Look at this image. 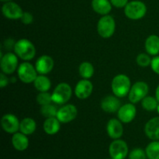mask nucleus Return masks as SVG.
Masks as SVG:
<instances>
[{"label":"nucleus","instance_id":"obj_1","mask_svg":"<svg viewBox=\"0 0 159 159\" xmlns=\"http://www.w3.org/2000/svg\"><path fill=\"white\" fill-rule=\"evenodd\" d=\"M130 79L125 75H117L113 78L111 83V88L113 94L118 98H122L129 94L130 90Z\"/></svg>","mask_w":159,"mask_h":159},{"label":"nucleus","instance_id":"obj_2","mask_svg":"<svg viewBox=\"0 0 159 159\" xmlns=\"http://www.w3.org/2000/svg\"><path fill=\"white\" fill-rule=\"evenodd\" d=\"M14 51L20 58L24 61H30L36 54V48L32 42L26 39H21L16 42Z\"/></svg>","mask_w":159,"mask_h":159},{"label":"nucleus","instance_id":"obj_3","mask_svg":"<svg viewBox=\"0 0 159 159\" xmlns=\"http://www.w3.org/2000/svg\"><path fill=\"white\" fill-rule=\"evenodd\" d=\"M147 12V7L141 1H131L124 7V13L127 18L133 20L142 19Z\"/></svg>","mask_w":159,"mask_h":159},{"label":"nucleus","instance_id":"obj_4","mask_svg":"<svg viewBox=\"0 0 159 159\" xmlns=\"http://www.w3.org/2000/svg\"><path fill=\"white\" fill-rule=\"evenodd\" d=\"M116 29L115 20L111 16L106 15L99 19L97 24V31L102 38H110L113 35Z\"/></svg>","mask_w":159,"mask_h":159},{"label":"nucleus","instance_id":"obj_5","mask_svg":"<svg viewBox=\"0 0 159 159\" xmlns=\"http://www.w3.org/2000/svg\"><path fill=\"white\" fill-rule=\"evenodd\" d=\"M71 94H72V90L71 86L68 83L61 82L56 86L51 94L52 102L58 105L66 103L71 99Z\"/></svg>","mask_w":159,"mask_h":159},{"label":"nucleus","instance_id":"obj_6","mask_svg":"<svg viewBox=\"0 0 159 159\" xmlns=\"http://www.w3.org/2000/svg\"><path fill=\"white\" fill-rule=\"evenodd\" d=\"M149 87L144 82H137L131 86L129 93V100L132 103H137L146 97L148 93Z\"/></svg>","mask_w":159,"mask_h":159},{"label":"nucleus","instance_id":"obj_7","mask_svg":"<svg viewBox=\"0 0 159 159\" xmlns=\"http://www.w3.org/2000/svg\"><path fill=\"white\" fill-rule=\"evenodd\" d=\"M19 79L24 83H31L34 82L37 77V71L29 62H23L19 66L18 71Z\"/></svg>","mask_w":159,"mask_h":159},{"label":"nucleus","instance_id":"obj_8","mask_svg":"<svg viewBox=\"0 0 159 159\" xmlns=\"http://www.w3.org/2000/svg\"><path fill=\"white\" fill-rule=\"evenodd\" d=\"M109 153L112 159H125L128 154V146L122 140H114L110 144Z\"/></svg>","mask_w":159,"mask_h":159},{"label":"nucleus","instance_id":"obj_9","mask_svg":"<svg viewBox=\"0 0 159 159\" xmlns=\"http://www.w3.org/2000/svg\"><path fill=\"white\" fill-rule=\"evenodd\" d=\"M78 114L77 108L74 105L68 104L57 110L56 117L62 124H67L74 120Z\"/></svg>","mask_w":159,"mask_h":159},{"label":"nucleus","instance_id":"obj_10","mask_svg":"<svg viewBox=\"0 0 159 159\" xmlns=\"http://www.w3.org/2000/svg\"><path fill=\"white\" fill-rule=\"evenodd\" d=\"M18 66V58L17 55L12 53H6L1 57V69L6 75H10L13 73Z\"/></svg>","mask_w":159,"mask_h":159},{"label":"nucleus","instance_id":"obj_11","mask_svg":"<svg viewBox=\"0 0 159 159\" xmlns=\"http://www.w3.org/2000/svg\"><path fill=\"white\" fill-rule=\"evenodd\" d=\"M2 12L5 17L9 20H19L23 16L21 7L13 2H7L2 8Z\"/></svg>","mask_w":159,"mask_h":159},{"label":"nucleus","instance_id":"obj_12","mask_svg":"<svg viewBox=\"0 0 159 159\" xmlns=\"http://www.w3.org/2000/svg\"><path fill=\"white\" fill-rule=\"evenodd\" d=\"M1 125L3 130L9 134H15L20 130V122L13 114H6L2 117Z\"/></svg>","mask_w":159,"mask_h":159},{"label":"nucleus","instance_id":"obj_13","mask_svg":"<svg viewBox=\"0 0 159 159\" xmlns=\"http://www.w3.org/2000/svg\"><path fill=\"white\" fill-rule=\"evenodd\" d=\"M137 110L134 103H127L120 107L118 110V118L124 124L130 123L136 116Z\"/></svg>","mask_w":159,"mask_h":159},{"label":"nucleus","instance_id":"obj_14","mask_svg":"<svg viewBox=\"0 0 159 159\" xmlns=\"http://www.w3.org/2000/svg\"><path fill=\"white\" fill-rule=\"evenodd\" d=\"M93 90V83L88 79L79 81L75 89V96L80 99H85L91 96Z\"/></svg>","mask_w":159,"mask_h":159},{"label":"nucleus","instance_id":"obj_15","mask_svg":"<svg viewBox=\"0 0 159 159\" xmlns=\"http://www.w3.org/2000/svg\"><path fill=\"white\" fill-rule=\"evenodd\" d=\"M54 60L48 55L40 56L36 62L35 68L40 75H47L54 68Z\"/></svg>","mask_w":159,"mask_h":159},{"label":"nucleus","instance_id":"obj_16","mask_svg":"<svg viewBox=\"0 0 159 159\" xmlns=\"http://www.w3.org/2000/svg\"><path fill=\"white\" fill-rule=\"evenodd\" d=\"M107 131L109 137L112 139L116 140L120 138L124 134V127L121 121L116 119L110 120L107 125Z\"/></svg>","mask_w":159,"mask_h":159},{"label":"nucleus","instance_id":"obj_17","mask_svg":"<svg viewBox=\"0 0 159 159\" xmlns=\"http://www.w3.org/2000/svg\"><path fill=\"white\" fill-rule=\"evenodd\" d=\"M101 108L107 113H116L120 108V101L118 99L117 96H108L101 102Z\"/></svg>","mask_w":159,"mask_h":159},{"label":"nucleus","instance_id":"obj_18","mask_svg":"<svg viewBox=\"0 0 159 159\" xmlns=\"http://www.w3.org/2000/svg\"><path fill=\"white\" fill-rule=\"evenodd\" d=\"M145 134L152 141H159V117H154L148 121L144 127Z\"/></svg>","mask_w":159,"mask_h":159},{"label":"nucleus","instance_id":"obj_19","mask_svg":"<svg viewBox=\"0 0 159 159\" xmlns=\"http://www.w3.org/2000/svg\"><path fill=\"white\" fill-rule=\"evenodd\" d=\"M12 144L16 150L23 152L29 146V140L26 134L16 132L12 138Z\"/></svg>","mask_w":159,"mask_h":159},{"label":"nucleus","instance_id":"obj_20","mask_svg":"<svg viewBox=\"0 0 159 159\" xmlns=\"http://www.w3.org/2000/svg\"><path fill=\"white\" fill-rule=\"evenodd\" d=\"M92 7L98 14L106 16L111 11L112 4L109 0H93Z\"/></svg>","mask_w":159,"mask_h":159},{"label":"nucleus","instance_id":"obj_21","mask_svg":"<svg viewBox=\"0 0 159 159\" xmlns=\"http://www.w3.org/2000/svg\"><path fill=\"white\" fill-rule=\"evenodd\" d=\"M61 122L57 117L47 118L43 123V130L49 135L56 134L61 128Z\"/></svg>","mask_w":159,"mask_h":159},{"label":"nucleus","instance_id":"obj_22","mask_svg":"<svg viewBox=\"0 0 159 159\" xmlns=\"http://www.w3.org/2000/svg\"><path fill=\"white\" fill-rule=\"evenodd\" d=\"M145 49L148 54L157 55L159 54V37L157 35H151L146 39Z\"/></svg>","mask_w":159,"mask_h":159},{"label":"nucleus","instance_id":"obj_23","mask_svg":"<svg viewBox=\"0 0 159 159\" xmlns=\"http://www.w3.org/2000/svg\"><path fill=\"white\" fill-rule=\"evenodd\" d=\"M36 128H37V124H36L35 120L32 118H24L20 122V130L21 131V133L24 134H32L36 130Z\"/></svg>","mask_w":159,"mask_h":159},{"label":"nucleus","instance_id":"obj_24","mask_svg":"<svg viewBox=\"0 0 159 159\" xmlns=\"http://www.w3.org/2000/svg\"><path fill=\"white\" fill-rule=\"evenodd\" d=\"M34 87L39 92H48L51 89V82L50 79L44 75H38L34 82Z\"/></svg>","mask_w":159,"mask_h":159},{"label":"nucleus","instance_id":"obj_25","mask_svg":"<svg viewBox=\"0 0 159 159\" xmlns=\"http://www.w3.org/2000/svg\"><path fill=\"white\" fill-rule=\"evenodd\" d=\"M79 71L81 77L83 78L84 79H89L93 77L94 75V67L89 62H82L79 65Z\"/></svg>","mask_w":159,"mask_h":159},{"label":"nucleus","instance_id":"obj_26","mask_svg":"<svg viewBox=\"0 0 159 159\" xmlns=\"http://www.w3.org/2000/svg\"><path fill=\"white\" fill-rule=\"evenodd\" d=\"M145 152L148 159H159V141L151 142L146 148Z\"/></svg>","mask_w":159,"mask_h":159},{"label":"nucleus","instance_id":"obj_27","mask_svg":"<svg viewBox=\"0 0 159 159\" xmlns=\"http://www.w3.org/2000/svg\"><path fill=\"white\" fill-rule=\"evenodd\" d=\"M141 106L147 111H154L158 107V101L153 96H146L142 99Z\"/></svg>","mask_w":159,"mask_h":159},{"label":"nucleus","instance_id":"obj_28","mask_svg":"<svg viewBox=\"0 0 159 159\" xmlns=\"http://www.w3.org/2000/svg\"><path fill=\"white\" fill-rule=\"evenodd\" d=\"M40 113H41V114L46 118L56 117L57 110L54 105H51V104L50 103L48 104V105L41 106Z\"/></svg>","mask_w":159,"mask_h":159},{"label":"nucleus","instance_id":"obj_29","mask_svg":"<svg viewBox=\"0 0 159 159\" xmlns=\"http://www.w3.org/2000/svg\"><path fill=\"white\" fill-rule=\"evenodd\" d=\"M37 102L40 106H44L50 104L52 102V96L51 94L48 92H40L37 96Z\"/></svg>","mask_w":159,"mask_h":159},{"label":"nucleus","instance_id":"obj_30","mask_svg":"<svg viewBox=\"0 0 159 159\" xmlns=\"http://www.w3.org/2000/svg\"><path fill=\"white\" fill-rule=\"evenodd\" d=\"M136 61L139 66L143 67V68H146L149 65H151V63H152V59L149 57L148 54L141 53V54H139L138 55V57L136 58Z\"/></svg>","mask_w":159,"mask_h":159},{"label":"nucleus","instance_id":"obj_31","mask_svg":"<svg viewBox=\"0 0 159 159\" xmlns=\"http://www.w3.org/2000/svg\"><path fill=\"white\" fill-rule=\"evenodd\" d=\"M147 158L145 151L140 148L133 149L129 154V159H146Z\"/></svg>","mask_w":159,"mask_h":159},{"label":"nucleus","instance_id":"obj_32","mask_svg":"<svg viewBox=\"0 0 159 159\" xmlns=\"http://www.w3.org/2000/svg\"><path fill=\"white\" fill-rule=\"evenodd\" d=\"M22 23L25 25H29L32 23L33 20H34V17H33L32 14L30 13L29 12H23V16L20 18Z\"/></svg>","mask_w":159,"mask_h":159},{"label":"nucleus","instance_id":"obj_33","mask_svg":"<svg viewBox=\"0 0 159 159\" xmlns=\"http://www.w3.org/2000/svg\"><path fill=\"white\" fill-rule=\"evenodd\" d=\"M111 4L116 8H124L128 3V0H110Z\"/></svg>","mask_w":159,"mask_h":159},{"label":"nucleus","instance_id":"obj_34","mask_svg":"<svg viewBox=\"0 0 159 159\" xmlns=\"http://www.w3.org/2000/svg\"><path fill=\"white\" fill-rule=\"evenodd\" d=\"M151 66H152V68L154 71V72L159 75V56H156V57L152 59Z\"/></svg>","mask_w":159,"mask_h":159},{"label":"nucleus","instance_id":"obj_35","mask_svg":"<svg viewBox=\"0 0 159 159\" xmlns=\"http://www.w3.org/2000/svg\"><path fill=\"white\" fill-rule=\"evenodd\" d=\"M8 84H9L8 78L6 77V75H5V73H1V75H0V87L2 89L7 86Z\"/></svg>","mask_w":159,"mask_h":159},{"label":"nucleus","instance_id":"obj_36","mask_svg":"<svg viewBox=\"0 0 159 159\" xmlns=\"http://www.w3.org/2000/svg\"><path fill=\"white\" fill-rule=\"evenodd\" d=\"M15 43H14L13 40H12V39H7V40L4 42V46H5V48H6V49H7V50H11L12 48H13V49H14Z\"/></svg>","mask_w":159,"mask_h":159},{"label":"nucleus","instance_id":"obj_37","mask_svg":"<svg viewBox=\"0 0 159 159\" xmlns=\"http://www.w3.org/2000/svg\"><path fill=\"white\" fill-rule=\"evenodd\" d=\"M155 98H156L157 100H158L159 102V85H158V87H157L156 92H155Z\"/></svg>","mask_w":159,"mask_h":159},{"label":"nucleus","instance_id":"obj_38","mask_svg":"<svg viewBox=\"0 0 159 159\" xmlns=\"http://www.w3.org/2000/svg\"><path fill=\"white\" fill-rule=\"evenodd\" d=\"M2 2H10L12 1V0H1Z\"/></svg>","mask_w":159,"mask_h":159},{"label":"nucleus","instance_id":"obj_39","mask_svg":"<svg viewBox=\"0 0 159 159\" xmlns=\"http://www.w3.org/2000/svg\"><path fill=\"white\" fill-rule=\"evenodd\" d=\"M157 110H158V113H159V105H158V108H157Z\"/></svg>","mask_w":159,"mask_h":159},{"label":"nucleus","instance_id":"obj_40","mask_svg":"<svg viewBox=\"0 0 159 159\" xmlns=\"http://www.w3.org/2000/svg\"><path fill=\"white\" fill-rule=\"evenodd\" d=\"M107 159H112V158H107Z\"/></svg>","mask_w":159,"mask_h":159}]
</instances>
